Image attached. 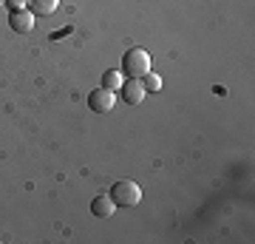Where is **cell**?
I'll use <instances>...</instances> for the list:
<instances>
[{
	"mask_svg": "<svg viewBox=\"0 0 255 244\" xmlns=\"http://www.w3.org/2000/svg\"><path fill=\"white\" fill-rule=\"evenodd\" d=\"M119 71L125 74V77H130V80H142L150 71V54H147L145 48H139V45L128 48L125 54H122V68Z\"/></svg>",
	"mask_w": 255,
	"mask_h": 244,
	"instance_id": "obj_1",
	"label": "cell"
},
{
	"mask_svg": "<svg viewBox=\"0 0 255 244\" xmlns=\"http://www.w3.org/2000/svg\"><path fill=\"white\" fill-rule=\"evenodd\" d=\"M111 199H114L117 208H136L139 202H142V188L130 179H119L111 188Z\"/></svg>",
	"mask_w": 255,
	"mask_h": 244,
	"instance_id": "obj_2",
	"label": "cell"
},
{
	"mask_svg": "<svg viewBox=\"0 0 255 244\" xmlns=\"http://www.w3.org/2000/svg\"><path fill=\"white\" fill-rule=\"evenodd\" d=\"M114 105H117V97H114V91H108V88H97V91L88 94V108H91L94 114H111Z\"/></svg>",
	"mask_w": 255,
	"mask_h": 244,
	"instance_id": "obj_3",
	"label": "cell"
},
{
	"mask_svg": "<svg viewBox=\"0 0 255 244\" xmlns=\"http://www.w3.org/2000/svg\"><path fill=\"white\" fill-rule=\"evenodd\" d=\"M9 26L17 31V34H28L34 28V11L31 9H17L9 14Z\"/></svg>",
	"mask_w": 255,
	"mask_h": 244,
	"instance_id": "obj_4",
	"label": "cell"
},
{
	"mask_svg": "<svg viewBox=\"0 0 255 244\" xmlns=\"http://www.w3.org/2000/svg\"><path fill=\"white\" fill-rule=\"evenodd\" d=\"M119 91H122V100H125L128 105H139V102L147 97L142 80H130V77H128V82H122V88Z\"/></svg>",
	"mask_w": 255,
	"mask_h": 244,
	"instance_id": "obj_5",
	"label": "cell"
},
{
	"mask_svg": "<svg viewBox=\"0 0 255 244\" xmlns=\"http://www.w3.org/2000/svg\"><path fill=\"white\" fill-rule=\"evenodd\" d=\"M114 199L111 196H97V199L91 202V213L94 216H100V219H108V216H114Z\"/></svg>",
	"mask_w": 255,
	"mask_h": 244,
	"instance_id": "obj_6",
	"label": "cell"
},
{
	"mask_svg": "<svg viewBox=\"0 0 255 244\" xmlns=\"http://www.w3.org/2000/svg\"><path fill=\"white\" fill-rule=\"evenodd\" d=\"M57 6H60V0H28V9L40 14V17H48V14H54Z\"/></svg>",
	"mask_w": 255,
	"mask_h": 244,
	"instance_id": "obj_7",
	"label": "cell"
},
{
	"mask_svg": "<svg viewBox=\"0 0 255 244\" xmlns=\"http://www.w3.org/2000/svg\"><path fill=\"white\" fill-rule=\"evenodd\" d=\"M102 88H108V91L122 88V71L119 68H108V71L102 74Z\"/></svg>",
	"mask_w": 255,
	"mask_h": 244,
	"instance_id": "obj_8",
	"label": "cell"
},
{
	"mask_svg": "<svg viewBox=\"0 0 255 244\" xmlns=\"http://www.w3.org/2000/svg\"><path fill=\"white\" fill-rule=\"evenodd\" d=\"M142 85H145L147 94H156V91L162 88V77H159V74H150V71H147L145 77H142Z\"/></svg>",
	"mask_w": 255,
	"mask_h": 244,
	"instance_id": "obj_9",
	"label": "cell"
},
{
	"mask_svg": "<svg viewBox=\"0 0 255 244\" xmlns=\"http://www.w3.org/2000/svg\"><path fill=\"white\" fill-rule=\"evenodd\" d=\"M6 6H9L11 11H17V9H28V0H6Z\"/></svg>",
	"mask_w": 255,
	"mask_h": 244,
	"instance_id": "obj_10",
	"label": "cell"
},
{
	"mask_svg": "<svg viewBox=\"0 0 255 244\" xmlns=\"http://www.w3.org/2000/svg\"><path fill=\"white\" fill-rule=\"evenodd\" d=\"M0 3H6V0H0Z\"/></svg>",
	"mask_w": 255,
	"mask_h": 244,
	"instance_id": "obj_11",
	"label": "cell"
}]
</instances>
